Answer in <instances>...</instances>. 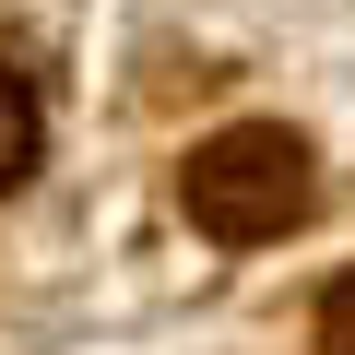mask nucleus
<instances>
[{
    "label": "nucleus",
    "mask_w": 355,
    "mask_h": 355,
    "mask_svg": "<svg viewBox=\"0 0 355 355\" xmlns=\"http://www.w3.org/2000/svg\"><path fill=\"white\" fill-rule=\"evenodd\" d=\"M178 202H190V225H202V237L261 249V237L308 225L320 166H308V142H296L284 119H237V130H214L190 166H178Z\"/></svg>",
    "instance_id": "f257e3e1"
},
{
    "label": "nucleus",
    "mask_w": 355,
    "mask_h": 355,
    "mask_svg": "<svg viewBox=\"0 0 355 355\" xmlns=\"http://www.w3.org/2000/svg\"><path fill=\"white\" fill-rule=\"evenodd\" d=\"M36 166V95H24V71H0V190Z\"/></svg>",
    "instance_id": "f03ea898"
},
{
    "label": "nucleus",
    "mask_w": 355,
    "mask_h": 355,
    "mask_svg": "<svg viewBox=\"0 0 355 355\" xmlns=\"http://www.w3.org/2000/svg\"><path fill=\"white\" fill-rule=\"evenodd\" d=\"M308 331H320V355H355V272L320 296V320H308Z\"/></svg>",
    "instance_id": "7ed1b4c3"
}]
</instances>
